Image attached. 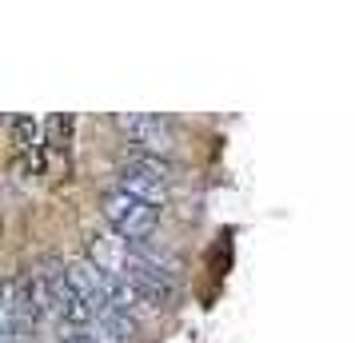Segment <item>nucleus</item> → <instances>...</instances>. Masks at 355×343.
I'll return each instance as SVG.
<instances>
[{"label":"nucleus","instance_id":"obj_1","mask_svg":"<svg viewBox=\"0 0 355 343\" xmlns=\"http://www.w3.org/2000/svg\"><path fill=\"white\" fill-rule=\"evenodd\" d=\"M100 216H104L108 231L124 236V240H152V231L160 228V208L132 192H120V188H108L100 196Z\"/></svg>","mask_w":355,"mask_h":343},{"label":"nucleus","instance_id":"obj_2","mask_svg":"<svg viewBox=\"0 0 355 343\" xmlns=\"http://www.w3.org/2000/svg\"><path fill=\"white\" fill-rule=\"evenodd\" d=\"M116 188L148 200V204H160L172 192V164L164 160V156L132 152V156H124V160L116 164Z\"/></svg>","mask_w":355,"mask_h":343},{"label":"nucleus","instance_id":"obj_3","mask_svg":"<svg viewBox=\"0 0 355 343\" xmlns=\"http://www.w3.org/2000/svg\"><path fill=\"white\" fill-rule=\"evenodd\" d=\"M40 319L33 311L28 272H12L4 283V343H40Z\"/></svg>","mask_w":355,"mask_h":343},{"label":"nucleus","instance_id":"obj_4","mask_svg":"<svg viewBox=\"0 0 355 343\" xmlns=\"http://www.w3.org/2000/svg\"><path fill=\"white\" fill-rule=\"evenodd\" d=\"M116 128H120V136H124L136 152H144V156H164L168 148L176 144V128H172V120H164V116L128 112V116L116 120Z\"/></svg>","mask_w":355,"mask_h":343},{"label":"nucleus","instance_id":"obj_5","mask_svg":"<svg viewBox=\"0 0 355 343\" xmlns=\"http://www.w3.org/2000/svg\"><path fill=\"white\" fill-rule=\"evenodd\" d=\"M92 331L104 343H132L136 340V319H132L128 311H120L108 304V308L92 311Z\"/></svg>","mask_w":355,"mask_h":343},{"label":"nucleus","instance_id":"obj_6","mask_svg":"<svg viewBox=\"0 0 355 343\" xmlns=\"http://www.w3.org/2000/svg\"><path fill=\"white\" fill-rule=\"evenodd\" d=\"M56 343H104V340H100L92 327H64V331L56 335Z\"/></svg>","mask_w":355,"mask_h":343}]
</instances>
